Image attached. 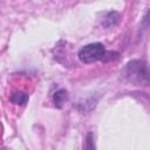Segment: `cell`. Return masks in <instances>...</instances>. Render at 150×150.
<instances>
[{"mask_svg":"<svg viewBox=\"0 0 150 150\" xmlns=\"http://www.w3.org/2000/svg\"><path fill=\"white\" fill-rule=\"evenodd\" d=\"M123 77L134 84H148V67L144 61L132 60L128 62L122 71Z\"/></svg>","mask_w":150,"mask_h":150,"instance_id":"1","label":"cell"},{"mask_svg":"<svg viewBox=\"0 0 150 150\" xmlns=\"http://www.w3.org/2000/svg\"><path fill=\"white\" fill-rule=\"evenodd\" d=\"M77 56H79L80 61H82L83 63H93V62L103 60L107 56V52L102 43L94 42V43L83 46L79 50Z\"/></svg>","mask_w":150,"mask_h":150,"instance_id":"2","label":"cell"},{"mask_svg":"<svg viewBox=\"0 0 150 150\" xmlns=\"http://www.w3.org/2000/svg\"><path fill=\"white\" fill-rule=\"evenodd\" d=\"M11 102L14 103V104H18V105H23L28 102L29 100V96L28 94L23 93V91H20V90H16V91H13L11 97H9Z\"/></svg>","mask_w":150,"mask_h":150,"instance_id":"3","label":"cell"},{"mask_svg":"<svg viewBox=\"0 0 150 150\" xmlns=\"http://www.w3.org/2000/svg\"><path fill=\"white\" fill-rule=\"evenodd\" d=\"M54 103L57 108H61L63 105V103H66V101L68 100V93L66 89H59L57 91H55L54 96H53Z\"/></svg>","mask_w":150,"mask_h":150,"instance_id":"4","label":"cell"},{"mask_svg":"<svg viewBox=\"0 0 150 150\" xmlns=\"http://www.w3.org/2000/svg\"><path fill=\"white\" fill-rule=\"evenodd\" d=\"M118 20H120L118 13H116V12H110V13L107 14V16H105V19H104V21H103V25L107 26V27H110V26L116 25V23L118 22Z\"/></svg>","mask_w":150,"mask_h":150,"instance_id":"5","label":"cell"},{"mask_svg":"<svg viewBox=\"0 0 150 150\" xmlns=\"http://www.w3.org/2000/svg\"><path fill=\"white\" fill-rule=\"evenodd\" d=\"M87 150H95V143H94V137L91 132H89L87 137Z\"/></svg>","mask_w":150,"mask_h":150,"instance_id":"6","label":"cell"}]
</instances>
